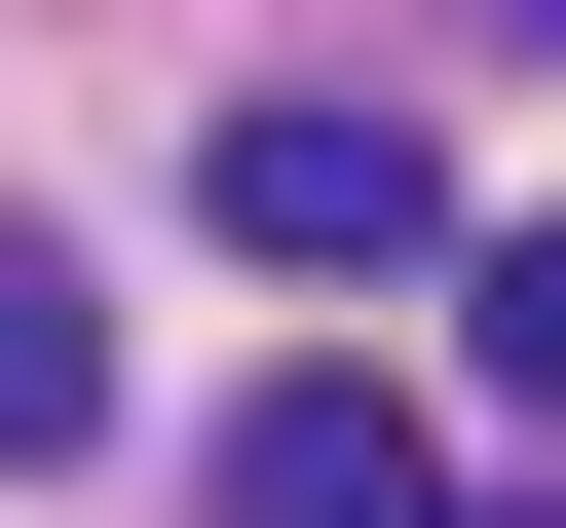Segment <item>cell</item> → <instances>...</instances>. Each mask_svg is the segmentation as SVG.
<instances>
[{"mask_svg": "<svg viewBox=\"0 0 566 528\" xmlns=\"http://www.w3.org/2000/svg\"><path fill=\"white\" fill-rule=\"evenodd\" d=\"M189 189H227V264H340V303H378V264H453V151H416L378 76H264Z\"/></svg>", "mask_w": 566, "mask_h": 528, "instance_id": "6da1fadb", "label": "cell"}, {"mask_svg": "<svg viewBox=\"0 0 566 528\" xmlns=\"http://www.w3.org/2000/svg\"><path fill=\"white\" fill-rule=\"evenodd\" d=\"M227 528H453V490H416L378 378H264V415H227Z\"/></svg>", "mask_w": 566, "mask_h": 528, "instance_id": "7a4b0ae2", "label": "cell"}, {"mask_svg": "<svg viewBox=\"0 0 566 528\" xmlns=\"http://www.w3.org/2000/svg\"><path fill=\"white\" fill-rule=\"evenodd\" d=\"M0 453H114V264L0 226Z\"/></svg>", "mask_w": 566, "mask_h": 528, "instance_id": "3957f363", "label": "cell"}, {"mask_svg": "<svg viewBox=\"0 0 566 528\" xmlns=\"http://www.w3.org/2000/svg\"><path fill=\"white\" fill-rule=\"evenodd\" d=\"M453 340H491V415H566V226H453Z\"/></svg>", "mask_w": 566, "mask_h": 528, "instance_id": "277c9868", "label": "cell"}, {"mask_svg": "<svg viewBox=\"0 0 566 528\" xmlns=\"http://www.w3.org/2000/svg\"><path fill=\"white\" fill-rule=\"evenodd\" d=\"M491 39H566V0H491Z\"/></svg>", "mask_w": 566, "mask_h": 528, "instance_id": "5b68a950", "label": "cell"}]
</instances>
